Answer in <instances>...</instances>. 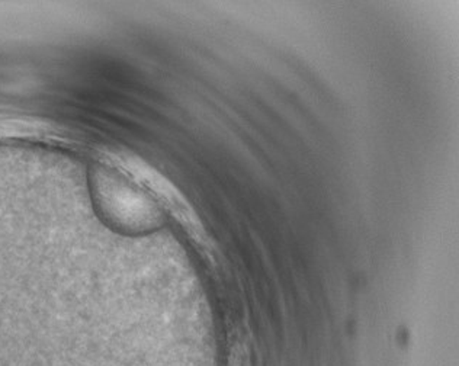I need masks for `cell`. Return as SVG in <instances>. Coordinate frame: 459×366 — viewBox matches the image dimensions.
<instances>
[{
	"instance_id": "6da1fadb",
	"label": "cell",
	"mask_w": 459,
	"mask_h": 366,
	"mask_svg": "<svg viewBox=\"0 0 459 366\" xmlns=\"http://www.w3.org/2000/svg\"><path fill=\"white\" fill-rule=\"evenodd\" d=\"M231 366H252L250 365L249 355H246L243 352H238L233 355V363Z\"/></svg>"
}]
</instances>
